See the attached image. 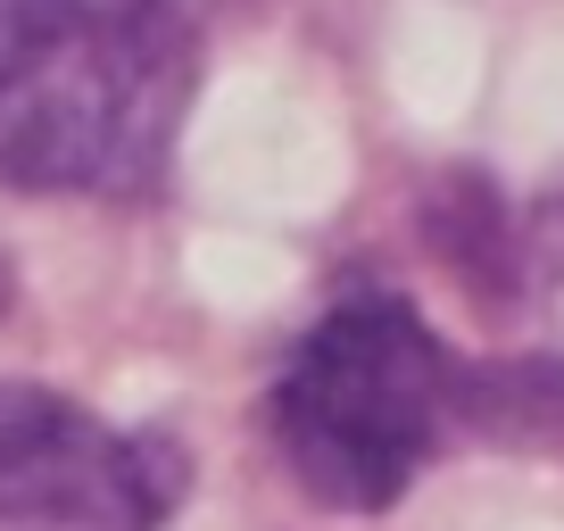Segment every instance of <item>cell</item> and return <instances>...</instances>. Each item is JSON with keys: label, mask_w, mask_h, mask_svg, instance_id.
Here are the masks:
<instances>
[{"label": "cell", "mask_w": 564, "mask_h": 531, "mask_svg": "<svg viewBox=\"0 0 564 531\" xmlns=\"http://www.w3.org/2000/svg\"><path fill=\"white\" fill-rule=\"evenodd\" d=\"M192 84L199 34L175 0H0V183L150 199Z\"/></svg>", "instance_id": "1"}, {"label": "cell", "mask_w": 564, "mask_h": 531, "mask_svg": "<svg viewBox=\"0 0 564 531\" xmlns=\"http://www.w3.org/2000/svg\"><path fill=\"white\" fill-rule=\"evenodd\" d=\"M448 366L457 357L399 291H349L265 390L282 474L333 514L399 507L448 424Z\"/></svg>", "instance_id": "2"}, {"label": "cell", "mask_w": 564, "mask_h": 531, "mask_svg": "<svg viewBox=\"0 0 564 531\" xmlns=\"http://www.w3.org/2000/svg\"><path fill=\"white\" fill-rule=\"evenodd\" d=\"M183 481L166 432L108 424L51 382H0V531H166Z\"/></svg>", "instance_id": "3"}, {"label": "cell", "mask_w": 564, "mask_h": 531, "mask_svg": "<svg viewBox=\"0 0 564 531\" xmlns=\"http://www.w3.org/2000/svg\"><path fill=\"white\" fill-rule=\"evenodd\" d=\"M448 415L507 457H564V357H465L448 366Z\"/></svg>", "instance_id": "4"}, {"label": "cell", "mask_w": 564, "mask_h": 531, "mask_svg": "<svg viewBox=\"0 0 564 531\" xmlns=\"http://www.w3.org/2000/svg\"><path fill=\"white\" fill-rule=\"evenodd\" d=\"M423 241L441 249V266L474 291L481 307H514V208L490 175L448 166L423 192Z\"/></svg>", "instance_id": "5"}, {"label": "cell", "mask_w": 564, "mask_h": 531, "mask_svg": "<svg viewBox=\"0 0 564 531\" xmlns=\"http://www.w3.org/2000/svg\"><path fill=\"white\" fill-rule=\"evenodd\" d=\"M514 307H540L564 333V183L531 216H514Z\"/></svg>", "instance_id": "6"}, {"label": "cell", "mask_w": 564, "mask_h": 531, "mask_svg": "<svg viewBox=\"0 0 564 531\" xmlns=\"http://www.w3.org/2000/svg\"><path fill=\"white\" fill-rule=\"evenodd\" d=\"M0 300H9V266H0Z\"/></svg>", "instance_id": "7"}]
</instances>
